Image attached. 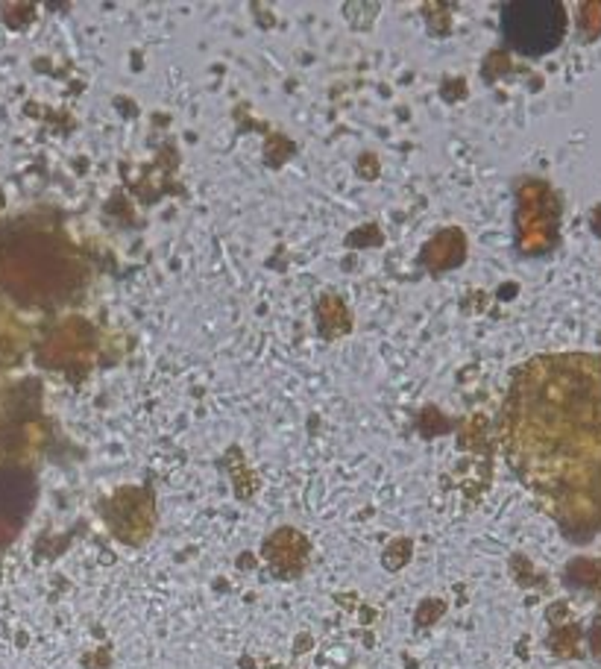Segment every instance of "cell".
Masks as SVG:
<instances>
[{
  "mask_svg": "<svg viewBox=\"0 0 601 669\" xmlns=\"http://www.w3.org/2000/svg\"><path fill=\"white\" fill-rule=\"evenodd\" d=\"M502 33L514 50L526 56H543L564 42L566 9L555 0H526L502 9Z\"/></svg>",
  "mask_w": 601,
  "mask_h": 669,
  "instance_id": "1",
  "label": "cell"
}]
</instances>
